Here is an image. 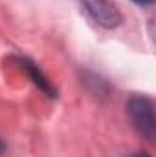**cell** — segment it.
<instances>
[{"mask_svg": "<svg viewBox=\"0 0 156 157\" xmlns=\"http://www.w3.org/2000/svg\"><path fill=\"white\" fill-rule=\"evenodd\" d=\"M127 113L130 117L136 132L147 141H154L156 137V117L154 102L145 95H134L127 102Z\"/></svg>", "mask_w": 156, "mask_h": 157, "instance_id": "obj_1", "label": "cell"}, {"mask_svg": "<svg viewBox=\"0 0 156 157\" xmlns=\"http://www.w3.org/2000/svg\"><path fill=\"white\" fill-rule=\"evenodd\" d=\"M79 2L88 18L105 29H114L123 22V15L112 0H79Z\"/></svg>", "mask_w": 156, "mask_h": 157, "instance_id": "obj_2", "label": "cell"}, {"mask_svg": "<svg viewBox=\"0 0 156 157\" xmlns=\"http://www.w3.org/2000/svg\"><path fill=\"white\" fill-rule=\"evenodd\" d=\"M15 59H17V62L20 64V68L28 73V77L35 82V86L39 88L42 93H46L48 97H55V95H57V93H55V88H53L51 82L46 78V75L35 66V62H31V60L26 59V57H15Z\"/></svg>", "mask_w": 156, "mask_h": 157, "instance_id": "obj_3", "label": "cell"}, {"mask_svg": "<svg viewBox=\"0 0 156 157\" xmlns=\"http://www.w3.org/2000/svg\"><path fill=\"white\" fill-rule=\"evenodd\" d=\"M134 4H138V6H142V7H147V6H153L154 4V0H132Z\"/></svg>", "mask_w": 156, "mask_h": 157, "instance_id": "obj_4", "label": "cell"}, {"mask_svg": "<svg viewBox=\"0 0 156 157\" xmlns=\"http://www.w3.org/2000/svg\"><path fill=\"white\" fill-rule=\"evenodd\" d=\"M4 152H6V143H4V141L0 139V155H2Z\"/></svg>", "mask_w": 156, "mask_h": 157, "instance_id": "obj_5", "label": "cell"}, {"mask_svg": "<svg viewBox=\"0 0 156 157\" xmlns=\"http://www.w3.org/2000/svg\"><path fill=\"white\" fill-rule=\"evenodd\" d=\"M132 157H151V155H147V154H142V152H138L136 155H132Z\"/></svg>", "mask_w": 156, "mask_h": 157, "instance_id": "obj_6", "label": "cell"}]
</instances>
